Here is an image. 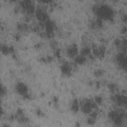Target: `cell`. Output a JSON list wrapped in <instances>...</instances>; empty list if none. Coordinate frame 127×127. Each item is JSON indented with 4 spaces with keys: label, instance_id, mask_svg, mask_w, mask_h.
Masks as SVG:
<instances>
[{
    "label": "cell",
    "instance_id": "cell-17",
    "mask_svg": "<svg viewBox=\"0 0 127 127\" xmlns=\"http://www.w3.org/2000/svg\"><path fill=\"white\" fill-rule=\"evenodd\" d=\"M79 54L82 55V56H84V57H86V58L91 57V48L89 46H84V47L81 48Z\"/></svg>",
    "mask_w": 127,
    "mask_h": 127
},
{
    "label": "cell",
    "instance_id": "cell-23",
    "mask_svg": "<svg viewBox=\"0 0 127 127\" xmlns=\"http://www.w3.org/2000/svg\"><path fill=\"white\" fill-rule=\"evenodd\" d=\"M2 114H3V108H2V105L0 104V117L2 116Z\"/></svg>",
    "mask_w": 127,
    "mask_h": 127
},
{
    "label": "cell",
    "instance_id": "cell-10",
    "mask_svg": "<svg viewBox=\"0 0 127 127\" xmlns=\"http://www.w3.org/2000/svg\"><path fill=\"white\" fill-rule=\"evenodd\" d=\"M43 25H44V30H45L46 35H47L48 37L53 36V35H54V32H55V29H56L55 23H54L51 19H49V20H48L47 22H45Z\"/></svg>",
    "mask_w": 127,
    "mask_h": 127
},
{
    "label": "cell",
    "instance_id": "cell-11",
    "mask_svg": "<svg viewBox=\"0 0 127 127\" xmlns=\"http://www.w3.org/2000/svg\"><path fill=\"white\" fill-rule=\"evenodd\" d=\"M79 54V49L76 44H70L66 48V56L70 59H74Z\"/></svg>",
    "mask_w": 127,
    "mask_h": 127
},
{
    "label": "cell",
    "instance_id": "cell-5",
    "mask_svg": "<svg viewBox=\"0 0 127 127\" xmlns=\"http://www.w3.org/2000/svg\"><path fill=\"white\" fill-rule=\"evenodd\" d=\"M20 6H21V9L23 10V12L27 15L35 14V11L37 8L35 6L34 2H32V1H22L20 3Z\"/></svg>",
    "mask_w": 127,
    "mask_h": 127
},
{
    "label": "cell",
    "instance_id": "cell-18",
    "mask_svg": "<svg viewBox=\"0 0 127 127\" xmlns=\"http://www.w3.org/2000/svg\"><path fill=\"white\" fill-rule=\"evenodd\" d=\"M17 29H18V31L19 32H27L29 29H30V27H29V25L27 24V23H18V25H17Z\"/></svg>",
    "mask_w": 127,
    "mask_h": 127
},
{
    "label": "cell",
    "instance_id": "cell-1",
    "mask_svg": "<svg viewBox=\"0 0 127 127\" xmlns=\"http://www.w3.org/2000/svg\"><path fill=\"white\" fill-rule=\"evenodd\" d=\"M93 10L96 18L101 21H110L114 17V10L112 9V7H110L107 4L95 5Z\"/></svg>",
    "mask_w": 127,
    "mask_h": 127
},
{
    "label": "cell",
    "instance_id": "cell-7",
    "mask_svg": "<svg viewBox=\"0 0 127 127\" xmlns=\"http://www.w3.org/2000/svg\"><path fill=\"white\" fill-rule=\"evenodd\" d=\"M35 15H36V18L38 19V21L41 24H44L45 22H47L50 19L49 18V15H48V12L44 8H36Z\"/></svg>",
    "mask_w": 127,
    "mask_h": 127
},
{
    "label": "cell",
    "instance_id": "cell-4",
    "mask_svg": "<svg viewBox=\"0 0 127 127\" xmlns=\"http://www.w3.org/2000/svg\"><path fill=\"white\" fill-rule=\"evenodd\" d=\"M15 90H16V92L19 94V95H21L22 97H24V98H29L30 96V91H29V87H28V85L25 83V82H23V81H18L16 84H15Z\"/></svg>",
    "mask_w": 127,
    "mask_h": 127
},
{
    "label": "cell",
    "instance_id": "cell-22",
    "mask_svg": "<svg viewBox=\"0 0 127 127\" xmlns=\"http://www.w3.org/2000/svg\"><path fill=\"white\" fill-rule=\"evenodd\" d=\"M103 73H104V70L103 69H96V70H94V75L97 76V77L101 76Z\"/></svg>",
    "mask_w": 127,
    "mask_h": 127
},
{
    "label": "cell",
    "instance_id": "cell-8",
    "mask_svg": "<svg viewBox=\"0 0 127 127\" xmlns=\"http://www.w3.org/2000/svg\"><path fill=\"white\" fill-rule=\"evenodd\" d=\"M111 98H112V101L115 104H117L119 107L126 105L127 98H126V95L124 93H113Z\"/></svg>",
    "mask_w": 127,
    "mask_h": 127
},
{
    "label": "cell",
    "instance_id": "cell-12",
    "mask_svg": "<svg viewBox=\"0 0 127 127\" xmlns=\"http://www.w3.org/2000/svg\"><path fill=\"white\" fill-rule=\"evenodd\" d=\"M61 71L64 75L65 76H68L71 74L72 72V64L69 63V62H66V61H64L61 64Z\"/></svg>",
    "mask_w": 127,
    "mask_h": 127
},
{
    "label": "cell",
    "instance_id": "cell-9",
    "mask_svg": "<svg viewBox=\"0 0 127 127\" xmlns=\"http://www.w3.org/2000/svg\"><path fill=\"white\" fill-rule=\"evenodd\" d=\"M115 63L118 64V66L125 70L126 68V56H125V52H119L116 57H115Z\"/></svg>",
    "mask_w": 127,
    "mask_h": 127
},
{
    "label": "cell",
    "instance_id": "cell-3",
    "mask_svg": "<svg viewBox=\"0 0 127 127\" xmlns=\"http://www.w3.org/2000/svg\"><path fill=\"white\" fill-rule=\"evenodd\" d=\"M79 103H80V110L85 114H89L94 110H98V106L95 104L92 98L83 99L82 101H79Z\"/></svg>",
    "mask_w": 127,
    "mask_h": 127
},
{
    "label": "cell",
    "instance_id": "cell-20",
    "mask_svg": "<svg viewBox=\"0 0 127 127\" xmlns=\"http://www.w3.org/2000/svg\"><path fill=\"white\" fill-rule=\"evenodd\" d=\"M92 99H93V101L95 102V104H96L97 106H100V105L103 103V98H102V96H100V95H95Z\"/></svg>",
    "mask_w": 127,
    "mask_h": 127
},
{
    "label": "cell",
    "instance_id": "cell-14",
    "mask_svg": "<svg viewBox=\"0 0 127 127\" xmlns=\"http://www.w3.org/2000/svg\"><path fill=\"white\" fill-rule=\"evenodd\" d=\"M97 115H98V111L94 110L92 112H90L89 114H87V118H86V123L88 125H94L97 119Z\"/></svg>",
    "mask_w": 127,
    "mask_h": 127
},
{
    "label": "cell",
    "instance_id": "cell-19",
    "mask_svg": "<svg viewBox=\"0 0 127 127\" xmlns=\"http://www.w3.org/2000/svg\"><path fill=\"white\" fill-rule=\"evenodd\" d=\"M102 24H103V21H101V20H99V19L95 18V19L91 22V27H92L93 29L101 28V27H102Z\"/></svg>",
    "mask_w": 127,
    "mask_h": 127
},
{
    "label": "cell",
    "instance_id": "cell-21",
    "mask_svg": "<svg viewBox=\"0 0 127 127\" xmlns=\"http://www.w3.org/2000/svg\"><path fill=\"white\" fill-rule=\"evenodd\" d=\"M108 88H109V90L111 91V92H113V93H115V91L117 90V84H115L114 82H111V83H108Z\"/></svg>",
    "mask_w": 127,
    "mask_h": 127
},
{
    "label": "cell",
    "instance_id": "cell-24",
    "mask_svg": "<svg viewBox=\"0 0 127 127\" xmlns=\"http://www.w3.org/2000/svg\"><path fill=\"white\" fill-rule=\"evenodd\" d=\"M0 25H1V24H0Z\"/></svg>",
    "mask_w": 127,
    "mask_h": 127
},
{
    "label": "cell",
    "instance_id": "cell-13",
    "mask_svg": "<svg viewBox=\"0 0 127 127\" xmlns=\"http://www.w3.org/2000/svg\"><path fill=\"white\" fill-rule=\"evenodd\" d=\"M0 53L5 56L12 55L14 53V49L12 46H9L7 44H2V45H0Z\"/></svg>",
    "mask_w": 127,
    "mask_h": 127
},
{
    "label": "cell",
    "instance_id": "cell-2",
    "mask_svg": "<svg viewBox=\"0 0 127 127\" xmlns=\"http://www.w3.org/2000/svg\"><path fill=\"white\" fill-rule=\"evenodd\" d=\"M108 118H109L110 121H112L114 126L122 127L124 125V122H125L126 114H125V111L122 110V109L110 110L108 112Z\"/></svg>",
    "mask_w": 127,
    "mask_h": 127
},
{
    "label": "cell",
    "instance_id": "cell-16",
    "mask_svg": "<svg viewBox=\"0 0 127 127\" xmlns=\"http://www.w3.org/2000/svg\"><path fill=\"white\" fill-rule=\"evenodd\" d=\"M86 61H87V58L84 57V56H82V55H80V54H78V55L73 59L74 64H78V65L84 64L86 63Z\"/></svg>",
    "mask_w": 127,
    "mask_h": 127
},
{
    "label": "cell",
    "instance_id": "cell-15",
    "mask_svg": "<svg viewBox=\"0 0 127 127\" xmlns=\"http://www.w3.org/2000/svg\"><path fill=\"white\" fill-rule=\"evenodd\" d=\"M69 108L73 113H77L80 110V103L77 98H73L69 103Z\"/></svg>",
    "mask_w": 127,
    "mask_h": 127
},
{
    "label": "cell",
    "instance_id": "cell-6",
    "mask_svg": "<svg viewBox=\"0 0 127 127\" xmlns=\"http://www.w3.org/2000/svg\"><path fill=\"white\" fill-rule=\"evenodd\" d=\"M106 54V48L102 45H95L93 48H91V56L96 59H102L104 58Z\"/></svg>",
    "mask_w": 127,
    "mask_h": 127
}]
</instances>
